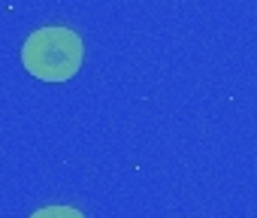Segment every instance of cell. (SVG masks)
<instances>
[{
	"mask_svg": "<svg viewBox=\"0 0 257 218\" xmlns=\"http://www.w3.org/2000/svg\"><path fill=\"white\" fill-rule=\"evenodd\" d=\"M85 61V43L73 28L64 25H46L37 28L22 43V64L25 70L49 85L70 82Z\"/></svg>",
	"mask_w": 257,
	"mask_h": 218,
	"instance_id": "obj_1",
	"label": "cell"
},
{
	"mask_svg": "<svg viewBox=\"0 0 257 218\" xmlns=\"http://www.w3.org/2000/svg\"><path fill=\"white\" fill-rule=\"evenodd\" d=\"M31 218H85L76 206H64V203H52V206H40L37 212H31Z\"/></svg>",
	"mask_w": 257,
	"mask_h": 218,
	"instance_id": "obj_2",
	"label": "cell"
}]
</instances>
